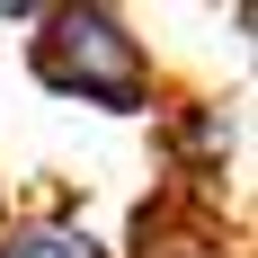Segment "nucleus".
<instances>
[{
    "label": "nucleus",
    "mask_w": 258,
    "mask_h": 258,
    "mask_svg": "<svg viewBox=\"0 0 258 258\" xmlns=\"http://www.w3.org/2000/svg\"><path fill=\"white\" fill-rule=\"evenodd\" d=\"M27 72L53 98H89V107H116V116H152V98H160L152 53L116 9H45L27 36Z\"/></svg>",
    "instance_id": "obj_1"
},
{
    "label": "nucleus",
    "mask_w": 258,
    "mask_h": 258,
    "mask_svg": "<svg viewBox=\"0 0 258 258\" xmlns=\"http://www.w3.org/2000/svg\"><path fill=\"white\" fill-rule=\"evenodd\" d=\"M0 258H107V249L80 223H62V214H9L0 223Z\"/></svg>",
    "instance_id": "obj_2"
},
{
    "label": "nucleus",
    "mask_w": 258,
    "mask_h": 258,
    "mask_svg": "<svg viewBox=\"0 0 258 258\" xmlns=\"http://www.w3.org/2000/svg\"><path fill=\"white\" fill-rule=\"evenodd\" d=\"M0 223H9V187H0Z\"/></svg>",
    "instance_id": "obj_3"
}]
</instances>
